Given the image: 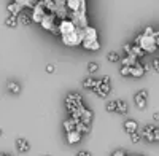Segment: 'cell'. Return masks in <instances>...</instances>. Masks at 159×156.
I'll use <instances>...</instances> for the list:
<instances>
[{"label":"cell","mask_w":159,"mask_h":156,"mask_svg":"<svg viewBox=\"0 0 159 156\" xmlns=\"http://www.w3.org/2000/svg\"><path fill=\"white\" fill-rule=\"evenodd\" d=\"M154 42H156V45L159 48V30H154Z\"/></svg>","instance_id":"4316f807"},{"label":"cell","mask_w":159,"mask_h":156,"mask_svg":"<svg viewBox=\"0 0 159 156\" xmlns=\"http://www.w3.org/2000/svg\"><path fill=\"white\" fill-rule=\"evenodd\" d=\"M111 156H126V154H124V151H123V150H118V151H115Z\"/></svg>","instance_id":"83f0119b"},{"label":"cell","mask_w":159,"mask_h":156,"mask_svg":"<svg viewBox=\"0 0 159 156\" xmlns=\"http://www.w3.org/2000/svg\"><path fill=\"white\" fill-rule=\"evenodd\" d=\"M0 135H2V129H0Z\"/></svg>","instance_id":"4dcf8cb0"},{"label":"cell","mask_w":159,"mask_h":156,"mask_svg":"<svg viewBox=\"0 0 159 156\" xmlns=\"http://www.w3.org/2000/svg\"><path fill=\"white\" fill-rule=\"evenodd\" d=\"M142 134L143 139H147L150 142H157L159 140V127L157 126H153V124H148L145 126L142 131H139Z\"/></svg>","instance_id":"7a4b0ae2"},{"label":"cell","mask_w":159,"mask_h":156,"mask_svg":"<svg viewBox=\"0 0 159 156\" xmlns=\"http://www.w3.org/2000/svg\"><path fill=\"white\" fill-rule=\"evenodd\" d=\"M97 85H99V80H94V78H91V76H88V78L83 80V88L88 89V91H92Z\"/></svg>","instance_id":"7c38bea8"},{"label":"cell","mask_w":159,"mask_h":156,"mask_svg":"<svg viewBox=\"0 0 159 156\" xmlns=\"http://www.w3.org/2000/svg\"><path fill=\"white\" fill-rule=\"evenodd\" d=\"M18 24H19L18 16H13V15H10V16L5 19V25H7V27H16Z\"/></svg>","instance_id":"e0dca14e"},{"label":"cell","mask_w":159,"mask_h":156,"mask_svg":"<svg viewBox=\"0 0 159 156\" xmlns=\"http://www.w3.org/2000/svg\"><path fill=\"white\" fill-rule=\"evenodd\" d=\"M0 156H7V154H0Z\"/></svg>","instance_id":"1f68e13d"},{"label":"cell","mask_w":159,"mask_h":156,"mask_svg":"<svg viewBox=\"0 0 159 156\" xmlns=\"http://www.w3.org/2000/svg\"><path fill=\"white\" fill-rule=\"evenodd\" d=\"M18 21H19V24H22V25H29V24L32 22V16L27 15V13H21V15L18 16Z\"/></svg>","instance_id":"9a60e30c"},{"label":"cell","mask_w":159,"mask_h":156,"mask_svg":"<svg viewBox=\"0 0 159 156\" xmlns=\"http://www.w3.org/2000/svg\"><path fill=\"white\" fill-rule=\"evenodd\" d=\"M7 88H8V91H10L11 94H19L21 93V86L18 83H15V81H8Z\"/></svg>","instance_id":"2e32d148"},{"label":"cell","mask_w":159,"mask_h":156,"mask_svg":"<svg viewBox=\"0 0 159 156\" xmlns=\"http://www.w3.org/2000/svg\"><path fill=\"white\" fill-rule=\"evenodd\" d=\"M76 156H91V153L89 151H80Z\"/></svg>","instance_id":"f1b7e54d"},{"label":"cell","mask_w":159,"mask_h":156,"mask_svg":"<svg viewBox=\"0 0 159 156\" xmlns=\"http://www.w3.org/2000/svg\"><path fill=\"white\" fill-rule=\"evenodd\" d=\"M153 118H154L156 121H159V112H156V113L153 115Z\"/></svg>","instance_id":"f546056e"},{"label":"cell","mask_w":159,"mask_h":156,"mask_svg":"<svg viewBox=\"0 0 159 156\" xmlns=\"http://www.w3.org/2000/svg\"><path fill=\"white\" fill-rule=\"evenodd\" d=\"M142 156H145V154H142Z\"/></svg>","instance_id":"d6a6232c"},{"label":"cell","mask_w":159,"mask_h":156,"mask_svg":"<svg viewBox=\"0 0 159 156\" xmlns=\"http://www.w3.org/2000/svg\"><path fill=\"white\" fill-rule=\"evenodd\" d=\"M16 148H18L19 153H27L30 145H29V142L25 139H16Z\"/></svg>","instance_id":"30bf717a"},{"label":"cell","mask_w":159,"mask_h":156,"mask_svg":"<svg viewBox=\"0 0 159 156\" xmlns=\"http://www.w3.org/2000/svg\"><path fill=\"white\" fill-rule=\"evenodd\" d=\"M147 100H148V91L147 89H140L135 94V105L137 108H145L147 107Z\"/></svg>","instance_id":"5b68a950"},{"label":"cell","mask_w":159,"mask_h":156,"mask_svg":"<svg viewBox=\"0 0 159 156\" xmlns=\"http://www.w3.org/2000/svg\"><path fill=\"white\" fill-rule=\"evenodd\" d=\"M97 30L94 27H91V25H88V27L84 29V37H83V43H91V42H99L97 40ZM81 43V45H83Z\"/></svg>","instance_id":"8992f818"},{"label":"cell","mask_w":159,"mask_h":156,"mask_svg":"<svg viewBox=\"0 0 159 156\" xmlns=\"http://www.w3.org/2000/svg\"><path fill=\"white\" fill-rule=\"evenodd\" d=\"M80 121L89 126V124H91V121H92V112H91L89 108H84V112L81 113V116H80Z\"/></svg>","instance_id":"5bb4252c"},{"label":"cell","mask_w":159,"mask_h":156,"mask_svg":"<svg viewBox=\"0 0 159 156\" xmlns=\"http://www.w3.org/2000/svg\"><path fill=\"white\" fill-rule=\"evenodd\" d=\"M81 135L83 134H80L76 129H75V131H70V132H67V142L70 145H75V144H78V142L81 140Z\"/></svg>","instance_id":"ba28073f"},{"label":"cell","mask_w":159,"mask_h":156,"mask_svg":"<svg viewBox=\"0 0 159 156\" xmlns=\"http://www.w3.org/2000/svg\"><path fill=\"white\" fill-rule=\"evenodd\" d=\"M105 108H107V112H108V113L116 112V100H108L107 103H105Z\"/></svg>","instance_id":"d6986e66"},{"label":"cell","mask_w":159,"mask_h":156,"mask_svg":"<svg viewBox=\"0 0 159 156\" xmlns=\"http://www.w3.org/2000/svg\"><path fill=\"white\" fill-rule=\"evenodd\" d=\"M54 70H56V67L52 66V64H48V66H46V72H48V73H52Z\"/></svg>","instance_id":"484cf974"},{"label":"cell","mask_w":159,"mask_h":156,"mask_svg":"<svg viewBox=\"0 0 159 156\" xmlns=\"http://www.w3.org/2000/svg\"><path fill=\"white\" fill-rule=\"evenodd\" d=\"M107 59H108V62H118L119 61V54L115 53V51H110V53L107 54Z\"/></svg>","instance_id":"ffe728a7"},{"label":"cell","mask_w":159,"mask_h":156,"mask_svg":"<svg viewBox=\"0 0 159 156\" xmlns=\"http://www.w3.org/2000/svg\"><path fill=\"white\" fill-rule=\"evenodd\" d=\"M83 48H84V49H89V51H97V49H100V43H99V42L83 43Z\"/></svg>","instance_id":"ac0fdd59"},{"label":"cell","mask_w":159,"mask_h":156,"mask_svg":"<svg viewBox=\"0 0 159 156\" xmlns=\"http://www.w3.org/2000/svg\"><path fill=\"white\" fill-rule=\"evenodd\" d=\"M134 45L140 46L145 53H154V51L157 49V45L154 42V30H153V27H147L143 30V34L137 35Z\"/></svg>","instance_id":"6da1fadb"},{"label":"cell","mask_w":159,"mask_h":156,"mask_svg":"<svg viewBox=\"0 0 159 156\" xmlns=\"http://www.w3.org/2000/svg\"><path fill=\"white\" fill-rule=\"evenodd\" d=\"M123 49H124V53H126V56H127V54H130V49H132V45H127V43H126V45L123 46Z\"/></svg>","instance_id":"d4e9b609"},{"label":"cell","mask_w":159,"mask_h":156,"mask_svg":"<svg viewBox=\"0 0 159 156\" xmlns=\"http://www.w3.org/2000/svg\"><path fill=\"white\" fill-rule=\"evenodd\" d=\"M97 70H99L97 62H89V64H88V72H89V73H94V72H97Z\"/></svg>","instance_id":"7402d4cb"},{"label":"cell","mask_w":159,"mask_h":156,"mask_svg":"<svg viewBox=\"0 0 159 156\" xmlns=\"http://www.w3.org/2000/svg\"><path fill=\"white\" fill-rule=\"evenodd\" d=\"M22 5H19L18 2H13V3H10L8 7H7V10H8V13L10 15H13V16H19L21 13H22Z\"/></svg>","instance_id":"52a82bcc"},{"label":"cell","mask_w":159,"mask_h":156,"mask_svg":"<svg viewBox=\"0 0 159 156\" xmlns=\"http://www.w3.org/2000/svg\"><path fill=\"white\" fill-rule=\"evenodd\" d=\"M119 73H121L123 76H130V67H129V66H121V69H119Z\"/></svg>","instance_id":"603a6c76"},{"label":"cell","mask_w":159,"mask_h":156,"mask_svg":"<svg viewBox=\"0 0 159 156\" xmlns=\"http://www.w3.org/2000/svg\"><path fill=\"white\" fill-rule=\"evenodd\" d=\"M145 73V69H143V64H135V66H132L130 67V76H143Z\"/></svg>","instance_id":"8fae6325"},{"label":"cell","mask_w":159,"mask_h":156,"mask_svg":"<svg viewBox=\"0 0 159 156\" xmlns=\"http://www.w3.org/2000/svg\"><path fill=\"white\" fill-rule=\"evenodd\" d=\"M46 13H48V10L45 8L43 2H38V3L35 5V8L32 10V21L40 24V22L43 21V18L46 16Z\"/></svg>","instance_id":"3957f363"},{"label":"cell","mask_w":159,"mask_h":156,"mask_svg":"<svg viewBox=\"0 0 159 156\" xmlns=\"http://www.w3.org/2000/svg\"><path fill=\"white\" fill-rule=\"evenodd\" d=\"M130 135V142H132V144H139V142H140V139H142V134L137 131V132H134V134H129Z\"/></svg>","instance_id":"44dd1931"},{"label":"cell","mask_w":159,"mask_h":156,"mask_svg":"<svg viewBox=\"0 0 159 156\" xmlns=\"http://www.w3.org/2000/svg\"><path fill=\"white\" fill-rule=\"evenodd\" d=\"M124 129H126L127 134H134V132L139 131V124H137L135 120H127V121L124 123Z\"/></svg>","instance_id":"9c48e42d"},{"label":"cell","mask_w":159,"mask_h":156,"mask_svg":"<svg viewBox=\"0 0 159 156\" xmlns=\"http://www.w3.org/2000/svg\"><path fill=\"white\" fill-rule=\"evenodd\" d=\"M127 112H129L127 103H126L124 100H121V99H118V100H116V113L124 115V113H127Z\"/></svg>","instance_id":"4fadbf2b"},{"label":"cell","mask_w":159,"mask_h":156,"mask_svg":"<svg viewBox=\"0 0 159 156\" xmlns=\"http://www.w3.org/2000/svg\"><path fill=\"white\" fill-rule=\"evenodd\" d=\"M92 93H94L97 97H107V96L111 93V88H110L108 83H103V81L99 80V85L92 89Z\"/></svg>","instance_id":"277c9868"},{"label":"cell","mask_w":159,"mask_h":156,"mask_svg":"<svg viewBox=\"0 0 159 156\" xmlns=\"http://www.w3.org/2000/svg\"><path fill=\"white\" fill-rule=\"evenodd\" d=\"M151 66H153V70H156V72L159 73V57L153 59V62H151Z\"/></svg>","instance_id":"cb8c5ba5"}]
</instances>
